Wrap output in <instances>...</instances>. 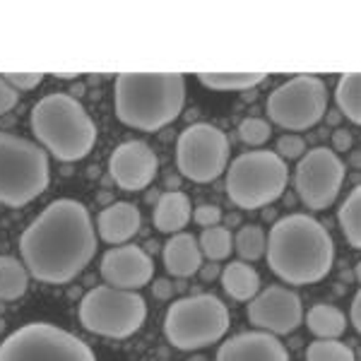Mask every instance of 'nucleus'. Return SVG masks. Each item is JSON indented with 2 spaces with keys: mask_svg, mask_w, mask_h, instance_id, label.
<instances>
[{
  "mask_svg": "<svg viewBox=\"0 0 361 361\" xmlns=\"http://www.w3.org/2000/svg\"><path fill=\"white\" fill-rule=\"evenodd\" d=\"M22 263L44 284L73 282L97 253L90 209L73 197L54 200L20 238Z\"/></svg>",
  "mask_w": 361,
  "mask_h": 361,
  "instance_id": "1",
  "label": "nucleus"
},
{
  "mask_svg": "<svg viewBox=\"0 0 361 361\" xmlns=\"http://www.w3.org/2000/svg\"><path fill=\"white\" fill-rule=\"evenodd\" d=\"M267 265L284 284L306 287L325 279L335 263V241L316 217L294 212L277 219L265 234Z\"/></svg>",
  "mask_w": 361,
  "mask_h": 361,
  "instance_id": "2",
  "label": "nucleus"
},
{
  "mask_svg": "<svg viewBox=\"0 0 361 361\" xmlns=\"http://www.w3.org/2000/svg\"><path fill=\"white\" fill-rule=\"evenodd\" d=\"M185 104V78L178 73H123L114 82L116 118L128 128L157 133L173 123Z\"/></svg>",
  "mask_w": 361,
  "mask_h": 361,
  "instance_id": "3",
  "label": "nucleus"
},
{
  "mask_svg": "<svg viewBox=\"0 0 361 361\" xmlns=\"http://www.w3.org/2000/svg\"><path fill=\"white\" fill-rule=\"evenodd\" d=\"M34 137L58 161H80L97 142V126L78 97L66 92L46 94L29 116Z\"/></svg>",
  "mask_w": 361,
  "mask_h": 361,
  "instance_id": "4",
  "label": "nucleus"
},
{
  "mask_svg": "<svg viewBox=\"0 0 361 361\" xmlns=\"http://www.w3.org/2000/svg\"><path fill=\"white\" fill-rule=\"evenodd\" d=\"M49 157L39 145L0 130V205L25 207L49 188Z\"/></svg>",
  "mask_w": 361,
  "mask_h": 361,
  "instance_id": "5",
  "label": "nucleus"
},
{
  "mask_svg": "<svg viewBox=\"0 0 361 361\" xmlns=\"http://www.w3.org/2000/svg\"><path fill=\"white\" fill-rule=\"evenodd\" d=\"M229 325V308L214 294L183 296L166 308L164 337L180 352H195L222 340Z\"/></svg>",
  "mask_w": 361,
  "mask_h": 361,
  "instance_id": "6",
  "label": "nucleus"
},
{
  "mask_svg": "<svg viewBox=\"0 0 361 361\" xmlns=\"http://www.w3.org/2000/svg\"><path fill=\"white\" fill-rule=\"evenodd\" d=\"M289 183L287 161L270 149H250L226 166V195L241 209H260L279 200Z\"/></svg>",
  "mask_w": 361,
  "mask_h": 361,
  "instance_id": "7",
  "label": "nucleus"
},
{
  "mask_svg": "<svg viewBox=\"0 0 361 361\" xmlns=\"http://www.w3.org/2000/svg\"><path fill=\"white\" fill-rule=\"evenodd\" d=\"M80 323L85 330L111 340H128L142 328L147 304L137 292L116 287H94L80 301Z\"/></svg>",
  "mask_w": 361,
  "mask_h": 361,
  "instance_id": "8",
  "label": "nucleus"
},
{
  "mask_svg": "<svg viewBox=\"0 0 361 361\" xmlns=\"http://www.w3.org/2000/svg\"><path fill=\"white\" fill-rule=\"evenodd\" d=\"M0 361H97L78 335L54 323H27L0 342Z\"/></svg>",
  "mask_w": 361,
  "mask_h": 361,
  "instance_id": "9",
  "label": "nucleus"
},
{
  "mask_svg": "<svg viewBox=\"0 0 361 361\" xmlns=\"http://www.w3.org/2000/svg\"><path fill=\"white\" fill-rule=\"evenodd\" d=\"M267 116L284 130H308L328 111V87L316 75H296L270 92Z\"/></svg>",
  "mask_w": 361,
  "mask_h": 361,
  "instance_id": "10",
  "label": "nucleus"
},
{
  "mask_svg": "<svg viewBox=\"0 0 361 361\" xmlns=\"http://www.w3.org/2000/svg\"><path fill=\"white\" fill-rule=\"evenodd\" d=\"M229 166V137L212 123H193L176 140V169L195 183L219 178Z\"/></svg>",
  "mask_w": 361,
  "mask_h": 361,
  "instance_id": "11",
  "label": "nucleus"
},
{
  "mask_svg": "<svg viewBox=\"0 0 361 361\" xmlns=\"http://www.w3.org/2000/svg\"><path fill=\"white\" fill-rule=\"evenodd\" d=\"M345 176L347 166L340 159V154H335L328 147H313L306 149L299 159L294 173V188L308 209L320 212L337 200Z\"/></svg>",
  "mask_w": 361,
  "mask_h": 361,
  "instance_id": "12",
  "label": "nucleus"
},
{
  "mask_svg": "<svg viewBox=\"0 0 361 361\" xmlns=\"http://www.w3.org/2000/svg\"><path fill=\"white\" fill-rule=\"evenodd\" d=\"M246 316L250 325L270 335H289L304 323V306L294 289L272 284L250 299Z\"/></svg>",
  "mask_w": 361,
  "mask_h": 361,
  "instance_id": "13",
  "label": "nucleus"
},
{
  "mask_svg": "<svg viewBox=\"0 0 361 361\" xmlns=\"http://www.w3.org/2000/svg\"><path fill=\"white\" fill-rule=\"evenodd\" d=\"M159 171V159L154 149L142 140H128L121 142L109 157V173L114 183L128 193L145 190L154 180Z\"/></svg>",
  "mask_w": 361,
  "mask_h": 361,
  "instance_id": "14",
  "label": "nucleus"
},
{
  "mask_svg": "<svg viewBox=\"0 0 361 361\" xmlns=\"http://www.w3.org/2000/svg\"><path fill=\"white\" fill-rule=\"evenodd\" d=\"M104 282L116 289H128V292H137V289L147 287L152 282L154 265L152 258L145 253L140 246H114L104 253L102 265H99Z\"/></svg>",
  "mask_w": 361,
  "mask_h": 361,
  "instance_id": "15",
  "label": "nucleus"
},
{
  "mask_svg": "<svg viewBox=\"0 0 361 361\" xmlns=\"http://www.w3.org/2000/svg\"><path fill=\"white\" fill-rule=\"evenodd\" d=\"M214 361H289V352L279 337L263 330H248L222 342Z\"/></svg>",
  "mask_w": 361,
  "mask_h": 361,
  "instance_id": "16",
  "label": "nucleus"
},
{
  "mask_svg": "<svg viewBox=\"0 0 361 361\" xmlns=\"http://www.w3.org/2000/svg\"><path fill=\"white\" fill-rule=\"evenodd\" d=\"M142 226V214L133 202H114L97 217L99 238L109 246H123Z\"/></svg>",
  "mask_w": 361,
  "mask_h": 361,
  "instance_id": "17",
  "label": "nucleus"
},
{
  "mask_svg": "<svg viewBox=\"0 0 361 361\" xmlns=\"http://www.w3.org/2000/svg\"><path fill=\"white\" fill-rule=\"evenodd\" d=\"M161 258H164V267L169 275L173 277H193L197 270L202 267V253L197 246V238L193 234H185L178 231L164 243L161 250Z\"/></svg>",
  "mask_w": 361,
  "mask_h": 361,
  "instance_id": "18",
  "label": "nucleus"
},
{
  "mask_svg": "<svg viewBox=\"0 0 361 361\" xmlns=\"http://www.w3.org/2000/svg\"><path fill=\"white\" fill-rule=\"evenodd\" d=\"M193 217V207H190V197L183 190H166L159 195L152 212V222L161 234H178L183 226Z\"/></svg>",
  "mask_w": 361,
  "mask_h": 361,
  "instance_id": "19",
  "label": "nucleus"
},
{
  "mask_svg": "<svg viewBox=\"0 0 361 361\" xmlns=\"http://www.w3.org/2000/svg\"><path fill=\"white\" fill-rule=\"evenodd\" d=\"M222 289L234 301H250L260 292L258 270L243 260H234L222 270Z\"/></svg>",
  "mask_w": 361,
  "mask_h": 361,
  "instance_id": "20",
  "label": "nucleus"
},
{
  "mask_svg": "<svg viewBox=\"0 0 361 361\" xmlns=\"http://www.w3.org/2000/svg\"><path fill=\"white\" fill-rule=\"evenodd\" d=\"M304 320L318 340H340L347 330V316L333 304H316L304 313Z\"/></svg>",
  "mask_w": 361,
  "mask_h": 361,
  "instance_id": "21",
  "label": "nucleus"
},
{
  "mask_svg": "<svg viewBox=\"0 0 361 361\" xmlns=\"http://www.w3.org/2000/svg\"><path fill=\"white\" fill-rule=\"evenodd\" d=\"M335 102L349 123H354V126L361 123V75H359V70L345 73L340 80H337Z\"/></svg>",
  "mask_w": 361,
  "mask_h": 361,
  "instance_id": "22",
  "label": "nucleus"
},
{
  "mask_svg": "<svg viewBox=\"0 0 361 361\" xmlns=\"http://www.w3.org/2000/svg\"><path fill=\"white\" fill-rule=\"evenodd\" d=\"M29 270L13 255H0V301H15L27 294Z\"/></svg>",
  "mask_w": 361,
  "mask_h": 361,
  "instance_id": "23",
  "label": "nucleus"
},
{
  "mask_svg": "<svg viewBox=\"0 0 361 361\" xmlns=\"http://www.w3.org/2000/svg\"><path fill=\"white\" fill-rule=\"evenodd\" d=\"M265 73H202L197 75L202 85L217 92H246L265 82Z\"/></svg>",
  "mask_w": 361,
  "mask_h": 361,
  "instance_id": "24",
  "label": "nucleus"
},
{
  "mask_svg": "<svg viewBox=\"0 0 361 361\" xmlns=\"http://www.w3.org/2000/svg\"><path fill=\"white\" fill-rule=\"evenodd\" d=\"M337 222L345 234L347 243L352 248L361 246V188H352V193L345 197V202L337 209Z\"/></svg>",
  "mask_w": 361,
  "mask_h": 361,
  "instance_id": "25",
  "label": "nucleus"
},
{
  "mask_svg": "<svg viewBox=\"0 0 361 361\" xmlns=\"http://www.w3.org/2000/svg\"><path fill=\"white\" fill-rule=\"evenodd\" d=\"M197 246H200L202 258H209L212 263H217V260H224L231 255L234 236H231V231L226 226H207L197 238Z\"/></svg>",
  "mask_w": 361,
  "mask_h": 361,
  "instance_id": "26",
  "label": "nucleus"
},
{
  "mask_svg": "<svg viewBox=\"0 0 361 361\" xmlns=\"http://www.w3.org/2000/svg\"><path fill=\"white\" fill-rule=\"evenodd\" d=\"M234 250L241 255L243 263H253V260L265 255V229L258 224L241 226L234 236Z\"/></svg>",
  "mask_w": 361,
  "mask_h": 361,
  "instance_id": "27",
  "label": "nucleus"
},
{
  "mask_svg": "<svg viewBox=\"0 0 361 361\" xmlns=\"http://www.w3.org/2000/svg\"><path fill=\"white\" fill-rule=\"evenodd\" d=\"M306 361H357V354L340 340H316L306 347Z\"/></svg>",
  "mask_w": 361,
  "mask_h": 361,
  "instance_id": "28",
  "label": "nucleus"
},
{
  "mask_svg": "<svg viewBox=\"0 0 361 361\" xmlns=\"http://www.w3.org/2000/svg\"><path fill=\"white\" fill-rule=\"evenodd\" d=\"M270 135H272V128L265 118L250 116V118H243L241 126H238V137H241L248 147H260V145H265L267 140H270Z\"/></svg>",
  "mask_w": 361,
  "mask_h": 361,
  "instance_id": "29",
  "label": "nucleus"
},
{
  "mask_svg": "<svg viewBox=\"0 0 361 361\" xmlns=\"http://www.w3.org/2000/svg\"><path fill=\"white\" fill-rule=\"evenodd\" d=\"M306 152V142L301 135L296 133H289V135H282L277 140V157L279 159H301Z\"/></svg>",
  "mask_w": 361,
  "mask_h": 361,
  "instance_id": "30",
  "label": "nucleus"
},
{
  "mask_svg": "<svg viewBox=\"0 0 361 361\" xmlns=\"http://www.w3.org/2000/svg\"><path fill=\"white\" fill-rule=\"evenodd\" d=\"M193 222L197 226H202V229H207V226H217L222 222V207L217 205H197L195 212H193Z\"/></svg>",
  "mask_w": 361,
  "mask_h": 361,
  "instance_id": "31",
  "label": "nucleus"
},
{
  "mask_svg": "<svg viewBox=\"0 0 361 361\" xmlns=\"http://www.w3.org/2000/svg\"><path fill=\"white\" fill-rule=\"evenodd\" d=\"M5 80H8L17 92L20 90L29 92L44 82V73H10V75H5Z\"/></svg>",
  "mask_w": 361,
  "mask_h": 361,
  "instance_id": "32",
  "label": "nucleus"
},
{
  "mask_svg": "<svg viewBox=\"0 0 361 361\" xmlns=\"http://www.w3.org/2000/svg\"><path fill=\"white\" fill-rule=\"evenodd\" d=\"M17 99H20V92H17L5 78H0V116L8 114L10 109H15Z\"/></svg>",
  "mask_w": 361,
  "mask_h": 361,
  "instance_id": "33",
  "label": "nucleus"
},
{
  "mask_svg": "<svg viewBox=\"0 0 361 361\" xmlns=\"http://www.w3.org/2000/svg\"><path fill=\"white\" fill-rule=\"evenodd\" d=\"M349 147H352V133L345 128H337L333 133V152H347Z\"/></svg>",
  "mask_w": 361,
  "mask_h": 361,
  "instance_id": "34",
  "label": "nucleus"
},
{
  "mask_svg": "<svg viewBox=\"0 0 361 361\" xmlns=\"http://www.w3.org/2000/svg\"><path fill=\"white\" fill-rule=\"evenodd\" d=\"M349 323H352V328L361 330V294L357 292L354 294V299H352V311H349Z\"/></svg>",
  "mask_w": 361,
  "mask_h": 361,
  "instance_id": "35",
  "label": "nucleus"
},
{
  "mask_svg": "<svg viewBox=\"0 0 361 361\" xmlns=\"http://www.w3.org/2000/svg\"><path fill=\"white\" fill-rule=\"evenodd\" d=\"M152 289H154V296H159V299H169V296L173 294V284L169 282V279H157L152 284Z\"/></svg>",
  "mask_w": 361,
  "mask_h": 361,
  "instance_id": "36",
  "label": "nucleus"
},
{
  "mask_svg": "<svg viewBox=\"0 0 361 361\" xmlns=\"http://www.w3.org/2000/svg\"><path fill=\"white\" fill-rule=\"evenodd\" d=\"M190 361H207V359H205V357H193Z\"/></svg>",
  "mask_w": 361,
  "mask_h": 361,
  "instance_id": "37",
  "label": "nucleus"
},
{
  "mask_svg": "<svg viewBox=\"0 0 361 361\" xmlns=\"http://www.w3.org/2000/svg\"><path fill=\"white\" fill-rule=\"evenodd\" d=\"M5 328V323H3V320H0V330H3Z\"/></svg>",
  "mask_w": 361,
  "mask_h": 361,
  "instance_id": "38",
  "label": "nucleus"
}]
</instances>
